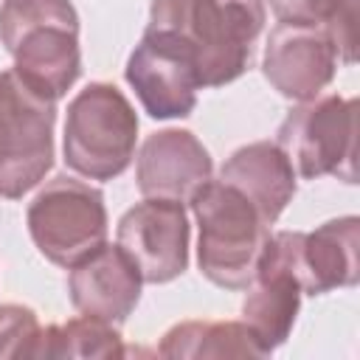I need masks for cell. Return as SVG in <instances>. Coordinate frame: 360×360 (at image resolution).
<instances>
[{
	"label": "cell",
	"instance_id": "1",
	"mask_svg": "<svg viewBox=\"0 0 360 360\" xmlns=\"http://www.w3.org/2000/svg\"><path fill=\"white\" fill-rule=\"evenodd\" d=\"M149 25L183 37L197 56L202 87H219L250 68L264 6L262 0H152Z\"/></svg>",
	"mask_w": 360,
	"mask_h": 360
},
{
	"label": "cell",
	"instance_id": "2",
	"mask_svg": "<svg viewBox=\"0 0 360 360\" xmlns=\"http://www.w3.org/2000/svg\"><path fill=\"white\" fill-rule=\"evenodd\" d=\"M0 42L14 56V73L53 101L79 79V17L70 0H3Z\"/></svg>",
	"mask_w": 360,
	"mask_h": 360
},
{
	"label": "cell",
	"instance_id": "3",
	"mask_svg": "<svg viewBox=\"0 0 360 360\" xmlns=\"http://www.w3.org/2000/svg\"><path fill=\"white\" fill-rule=\"evenodd\" d=\"M188 202L200 225L197 262L202 276L225 290H248L270 236L256 205L225 180L202 183Z\"/></svg>",
	"mask_w": 360,
	"mask_h": 360
},
{
	"label": "cell",
	"instance_id": "4",
	"mask_svg": "<svg viewBox=\"0 0 360 360\" xmlns=\"http://www.w3.org/2000/svg\"><path fill=\"white\" fill-rule=\"evenodd\" d=\"M138 115L127 96L104 82L87 84L68 107L65 163L90 180L118 177L135 152Z\"/></svg>",
	"mask_w": 360,
	"mask_h": 360
},
{
	"label": "cell",
	"instance_id": "5",
	"mask_svg": "<svg viewBox=\"0 0 360 360\" xmlns=\"http://www.w3.org/2000/svg\"><path fill=\"white\" fill-rule=\"evenodd\" d=\"M56 101L28 87L14 68L0 73V197L31 191L53 163Z\"/></svg>",
	"mask_w": 360,
	"mask_h": 360
},
{
	"label": "cell",
	"instance_id": "6",
	"mask_svg": "<svg viewBox=\"0 0 360 360\" xmlns=\"http://www.w3.org/2000/svg\"><path fill=\"white\" fill-rule=\"evenodd\" d=\"M278 146L292 169L307 177L335 174L343 183L357 180V101L340 96L309 98L290 110L278 127Z\"/></svg>",
	"mask_w": 360,
	"mask_h": 360
},
{
	"label": "cell",
	"instance_id": "7",
	"mask_svg": "<svg viewBox=\"0 0 360 360\" xmlns=\"http://www.w3.org/2000/svg\"><path fill=\"white\" fill-rule=\"evenodd\" d=\"M28 231L45 259L70 267L104 245V197L87 183L59 174L28 205Z\"/></svg>",
	"mask_w": 360,
	"mask_h": 360
},
{
	"label": "cell",
	"instance_id": "8",
	"mask_svg": "<svg viewBox=\"0 0 360 360\" xmlns=\"http://www.w3.org/2000/svg\"><path fill=\"white\" fill-rule=\"evenodd\" d=\"M360 222L357 217L329 219L321 228L278 231L267 236L262 259L287 267L304 292L323 295L338 287H352L360 278Z\"/></svg>",
	"mask_w": 360,
	"mask_h": 360
},
{
	"label": "cell",
	"instance_id": "9",
	"mask_svg": "<svg viewBox=\"0 0 360 360\" xmlns=\"http://www.w3.org/2000/svg\"><path fill=\"white\" fill-rule=\"evenodd\" d=\"M127 82L152 118H183L202 87L191 45L163 28L146 25L127 62Z\"/></svg>",
	"mask_w": 360,
	"mask_h": 360
},
{
	"label": "cell",
	"instance_id": "10",
	"mask_svg": "<svg viewBox=\"0 0 360 360\" xmlns=\"http://www.w3.org/2000/svg\"><path fill=\"white\" fill-rule=\"evenodd\" d=\"M115 245L129 256L143 281L163 284L177 278L188 264V219L183 202L146 197L121 217Z\"/></svg>",
	"mask_w": 360,
	"mask_h": 360
},
{
	"label": "cell",
	"instance_id": "11",
	"mask_svg": "<svg viewBox=\"0 0 360 360\" xmlns=\"http://www.w3.org/2000/svg\"><path fill=\"white\" fill-rule=\"evenodd\" d=\"M338 62V48L323 28L278 22L267 37L264 76L287 98H315L332 82Z\"/></svg>",
	"mask_w": 360,
	"mask_h": 360
},
{
	"label": "cell",
	"instance_id": "12",
	"mask_svg": "<svg viewBox=\"0 0 360 360\" xmlns=\"http://www.w3.org/2000/svg\"><path fill=\"white\" fill-rule=\"evenodd\" d=\"M141 273L118 245H98L70 264L68 290L82 315L121 323L141 298Z\"/></svg>",
	"mask_w": 360,
	"mask_h": 360
},
{
	"label": "cell",
	"instance_id": "13",
	"mask_svg": "<svg viewBox=\"0 0 360 360\" xmlns=\"http://www.w3.org/2000/svg\"><path fill=\"white\" fill-rule=\"evenodd\" d=\"M211 180V155L188 129H163L143 141L138 155V188L143 197L186 202Z\"/></svg>",
	"mask_w": 360,
	"mask_h": 360
},
{
	"label": "cell",
	"instance_id": "14",
	"mask_svg": "<svg viewBox=\"0 0 360 360\" xmlns=\"http://www.w3.org/2000/svg\"><path fill=\"white\" fill-rule=\"evenodd\" d=\"M219 180L239 188L267 225L278 219L295 194V169L284 149L270 141H256L236 149L225 160Z\"/></svg>",
	"mask_w": 360,
	"mask_h": 360
},
{
	"label": "cell",
	"instance_id": "15",
	"mask_svg": "<svg viewBox=\"0 0 360 360\" xmlns=\"http://www.w3.org/2000/svg\"><path fill=\"white\" fill-rule=\"evenodd\" d=\"M301 292L304 290H301L298 278L287 267L259 259L256 276L248 287L242 315L264 354H270L276 346H281L287 340V335L295 323V315H298Z\"/></svg>",
	"mask_w": 360,
	"mask_h": 360
},
{
	"label": "cell",
	"instance_id": "16",
	"mask_svg": "<svg viewBox=\"0 0 360 360\" xmlns=\"http://www.w3.org/2000/svg\"><path fill=\"white\" fill-rule=\"evenodd\" d=\"M158 354L163 357H264L248 323L236 321H186L172 326Z\"/></svg>",
	"mask_w": 360,
	"mask_h": 360
},
{
	"label": "cell",
	"instance_id": "17",
	"mask_svg": "<svg viewBox=\"0 0 360 360\" xmlns=\"http://www.w3.org/2000/svg\"><path fill=\"white\" fill-rule=\"evenodd\" d=\"M270 8L281 25L323 28L343 65L357 56V0H270Z\"/></svg>",
	"mask_w": 360,
	"mask_h": 360
},
{
	"label": "cell",
	"instance_id": "18",
	"mask_svg": "<svg viewBox=\"0 0 360 360\" xmlns=\"http://www.w3.org/2000/svg\"><path fill=\"white\" fill-rule=\"evenodd\" d=\"M121 335L110 321L82 315L59 326H45L37 357H121Z\"/></svg>",
	"mask_w": 360,
	"mask_h": 360
},
{
	"label": "cell",
	"instance_id": "19",
	"mask_svg": "<svg viewBox=\"0 0 360 360\" xmlns=\"http://www.w3.org/2000/svg\"><path fill=\"white\" fill-rule=\"evenodd\" d=\"M42 326L28 307H0V357H37Z\"/></svg>",
	"mask_w": 360,
	"mask_h": 360
}]
</instances>
